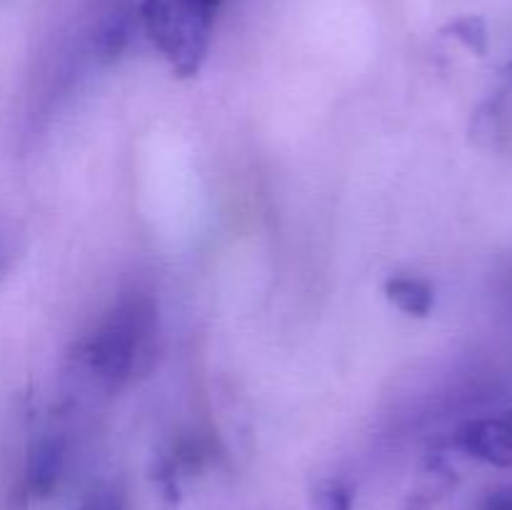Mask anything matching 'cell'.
<instances>
[{
  "instance_id": "cell-4",
  "label": "cell",
  "mask_w": 512,
  "mask_h": 510,
  "mask_svg": "<svg viewBox=\"0 0 512 510\" xmlns=\"http://www.w3.org/2000/svg\"><path fill=\"white\" fill-rule=\"evenodd\" d=\"M385 295L393 305H398L403 313L425 318L430 315L435 303V293L425 280L410 278V275H395L385 283Z\"/></svg>"
},
{
  "instance_id": "cell-2",
  "label": "cell",
  "mask_w": 512,
  "mask_h": 510,
  "mask_svg": "<svg viewBox=\"0 0 512 510\" xmlns=\"http://www.w3.org/2000/svg\"><path fill=\"white\" fill-rule=\"evenodd\" d=\"M223 0H143L140 23L150 43L180 78H193L205 63Z\"/></svg>"
},
{
  "instance_id": "cell-10",
  "label": "cell",
  "mask_w": 512,
  "mask_h": 510,
  "mask_svg": "<svg viewBox=\"0 0 512 510\" xmlns=\"http://www.w3.org/2000/svg\"><path fill=\"white\" fill-rule=\"evenodd\" d=\"M480 510H512V485L493 490V493L483 500Z\"/></svg>"
},
{
  "instance_id": "cell-5",
  "label": "cell",
  "mask_w": 512,
  "mask_h": 510,
  "mask_svg": "<svg viewBox=\"0 0 512 510\" xmlns=\"http://www.w3.org/2000/svg\"><path fill=\"white\" fill-rule=\"evenodd\" d=\"M445 35H453L458 38L465 48L473 50L475 55H485L488 53V28L480 18L475 15H468V18H458L443 30Z\"/></svg>"
},
{
  "instance_id": "cell-1",
  "label": "cell",
  "mask_w": 512,
  "mask_h": 510,
  "mask_svg": "<svg viewBox=\"0 0 512 510\" xmlns=\"http://www.w3.org/2000/svg\"><path fill=\"white\" fill-rule=\"evenodd\" d=\"M158 335V305L150 295L128 293L105 313L83 343V363L98 380L118 388L148 370Z\"/></svg>"
},
{
  "instance_id": "cell-7",
  "label": "cell",
  "mask_w": 512,
  "mask_h": 510,
  "mask_svg": "<svg viewBox=\"0 0 512 510\" xmlns=\"http://www.w3.org/2000/svg\"><path fill=\"white\" fill-rule=\"evenodd\" d=\"M313 510H353L355 495L340 480H325L313 490Z\"/></svg>"
},
{
  "instance_id": "cell-9",
  "label": "cell",
  "mask_w": 512,
  "mask_h": 510,
  "mask_svg": "<svg viewBox=\"0 0 512 510\" xmlns=\"http://www.w3.org/2000/svg\"><path fill=\"white\" fill-rule=\"evenodd\" d=\"M80 510H125V505H123V498H120L118 493H113V490H105V493L93 495V498H90Z\"/></svg>"
},
{
  "instance_id": "cell-6",
  "label": "cell",
  "mask_w": 512,
  "mask_h": 510,
  "mask_svg": "<svg viewBox=\"0 0 512 510\" xmlns=\"http://www.w3.org/2000/svg\"><path fill=\"white\" fill-rule=\"evenodd\" d=\"M128 18H123V15H115V18H110L108 23L100 28L98 33V40H95V50H98V55L103 60H115L120 53H123L125 43H128Z\"/></svg>"
},
{
  "instance_id": "cell-3",
  "label": "cell",
  "mask_w": 512,
  "mask_h": 510,
  "mask_svg": "<svg viewBox=\"0 0 512 510\" xmlns=\"http://www.w3.org/2000/svg\"><path fill=\"white\" fill-rule=\"evenodd\" d=\"M455 445L480 463L512 468V413L470 420L458 430Z\"/></svg>"
},
{
  "instance_id": "cell-8",
  "label": "cell",
  "mask_w": 512,
  "mask_h": 510,
  "mask_svg": "<svg viewBox=\"0 0 512 510\" xmlns=\"http://www.w3.org/2000/svg\"><path fill=\"white\" fill-rule=\"evenodd\" d=\"M448 475L450 473L438 475V478H435V483H428V485H423V488L415 490V493H410V498L405 500L403 508L400 510H433L435 503L440 500V495L448 490V485H450Z\"/></svg>"
}]
</instances>
